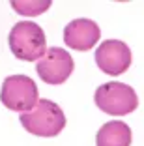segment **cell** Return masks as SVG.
Instances as JSON below:
<instances>
[{
	"instance_id": "6da1fadb",
	"label": "cell",
	"mask_w": 144,
	"mask_h": 146,
	"mask_svg": "<svg viewBox=\"0 0 144 146\" xmlns=\"http://www.w3.org/2000/svg\"><path fill=\"white\" fill-rule=\"evenodd\" d=\"M21 125L36 137H56L66 127V114L51 99H39L30 112L21 114Z\"/></svg>"
},
{
	"instance_id": "7a4b0ae2",
	"label": "cell",
	"mask_w": 144,
	"mask_h": 146,
	"mask_svg": "<svg viewBox=\"0 0 144 146\" xmlns=\"http://www.w3.org/2000/svg\"><path fill=\"white\" fill-rule=\"evenodd\" d=\"M9 49L19 60H41L47 52V41L41 26L32 21H21L9 32Z\"/></svg>"
},
{
	"instance_id": "3957f363",
	"label": "cell",
	"mask_w": 144,
	"mask_h": 146,
	"mask_svg": "<svg viewBox=\"0 0 144 146\" xmlns=\"http://www.w3.org/2000/svg\"><path fill=\"white\" fill-rule=\"evenodd\" d=\"M0 101L4 107L15 112H30L38 105V86L26 75H9L2 82Z\"/></svg>"
},
{
	"instance_id": "277c9868",
	"label": "cell",
	"mask_w": 144,
	"mask_h": 146,
	"mask_svg": "<svg viewBox=\"0 0 144 146\" xmlns=\"http://www.w3.org/2000/svg\"><path fill=\"white\" fill-rule=\"evenodd\" d=\"M94 99H96V105L99 107V111L114 116L129 114L139 105V98H137L135 90L129 84H123V82L101 84L96 90Z\"/></svg>"
},
{
	"instance_id": "5b68a950",
	"label": "cell",
	"mask_w": 144,
	"mask_h": 146,
	"mask_svg": "<svg viewBox=\"0 0 144 146\" xmlns=\"http://www.w3.org/2000/svg\"><path fill=\"white\" fill-rule=\"evenodd\" d=\"M38 75L47 84H62L73 73V58L68 51L60 47L47 49L43 58L36 66Z\"/></svg>"
},
{
	"instance_id": "8992f818",
	"label": "cell",
	"mask_w": 144,
	"mask_h": 146,
	"mask_svg": "<svg viewBox=\"0 0 144 146\" xmlns=\"http://www.w3.org/2000/svg\"><path fill=\"white\" fill-rule=\"evenodd\" d=\"M96 64L107 75H122L131 66V51L120 39H107L96 51Z\"/></svg>"
},
{
	"instance_id": "52a82bcc",
	"label": "cell",
	"mask_w": 144,
	"mask_h": 146,
	"mask_svg": "<svg viewBox=\"0 0 144 146\" xmlns=\"http://www.w3.org/2000/svg\"><path fill=\"white\" fill-rule=\"evenodd\" d=\"M99 26L90 19H75L64 28V41L75 51H90L98 43Z\"/></svg>"
},
{
	"instance_id": "ba28073f",
	"label": "cell",
	"mask_w": 144,
	"mask_h": 146,
	"mask_svg": "<svg viewBox=\"0 0 144 146\" xmlns=\"http://www.w3.org/2000/svg\"><path fill=\"white\" fill-rule=\"evenodd\" d=\"M98 146H129L131 144V129L123 122H107L98 131Z\"/></svg>"
},
{
	"instance_id": "9c48e42d",
	"label": "cell",
	"mask_w": 144,
	"mask_h": 146,
	"mask_svg": "<svg viewBox=\"0 0 144 146\" xmlns=\"http://www.w3.org/2000/svg\"><path fill=\"white\" fill-rule=\"evenodd\" d=\"M11 8L17 13H21V15L34 17V15H39V13L47 11L51 8V2L49 0H13Z\"/></svg>"
}]
</instances>
